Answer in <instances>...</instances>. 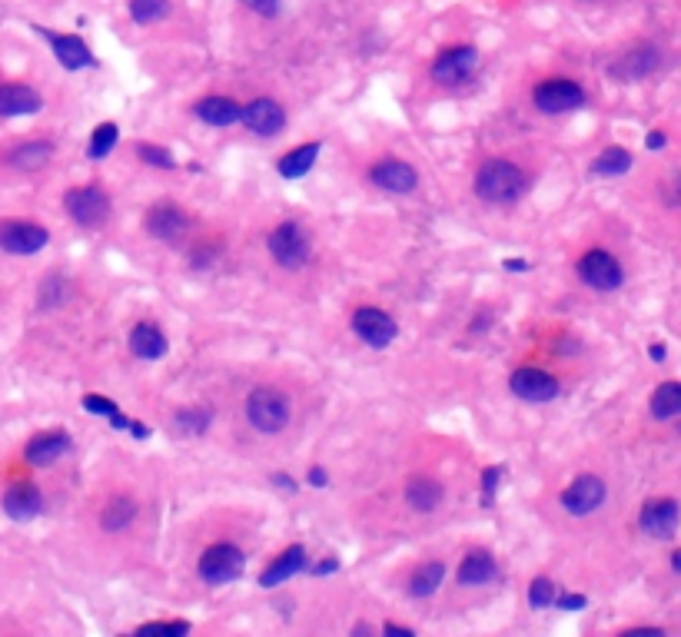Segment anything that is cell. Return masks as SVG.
<instances>
[{
	"label": "cell",
	"mask_w": 681,
	"mask_h": 637,
	"mask_svg": "<svg viewBox=\"0 0 681 637\" xmlns=\"http://www.w3.org/2000/svg\"><path fill=\"white\" fill-rule=\"evenodd\" d=\"M84 409L90 415H103V419H110V425L120 428V432H127L130 428V419L127 415H120V409L107 399V395H84Z\"/></svg>",
	"instance_id": "cell-36"
},
{
	"label": "cell",
	"mask_w": 681,
	"mask_h": 637,
	"mask_svg": "<svg viewBox=\"0 0 681 637\" xmlns=\"http://www.w3.org/2000/svg\"><path fill=\"white\" fill-rule=\"evenodd\" d=\"M509 389H512L515 399L542 405V402H552L555 395H559L562 385H559V379H555L552 372H542V369H515L512 379H509Z\"/></svg>",
	"instance_id": "cell-17"
},
{
	"label": "cell",
	"mask_w": 681,
	"mask_h": 637,
	"mask_svg": "<svg viewBox=\"0 0 681 637\" xmlns=\"http://www.w3.org/2000/svg\"><path fill=\"white\" fill-rule=\"evenodd\" d=\"M137 156L147 166H157V170H177V156H173L170 150H163V146H157V143H140Z\"/></svg>",
	"instance_id": "cell-38"
},
{
	"label": "cell",
	"mask_w": 681,
	"mask_h": 637,
	"mask_svg": "<svg viewBox=\"0 0 681 637\" xmlns=\"http://www.w3.org/2000/svg\"><path fill=\"white\" fill-rule=\"evenodd\" d=\"M658 67H662V50L658 47H635V50H628V54L618 57L615 64L608 67V73L622 83H638V80L652 77Z\"/></svg>",
	"instance_id": "cell-19"
},
{
	"label": "cell",
	"mask_w": 681,
	"mask_h": 637,
	"mask_svg": "<svg viewBox=\"0 0 681 637\" xmlns=\"http://www.w3.org/2000/svg\"><path fill=\"white\" fill-rule=\"evenodd\" d=\"M582 283L595 292H615L625 283V266L608 253V249H588V253L575 263Z\"/></svg>",
	"instance_id": "cell-5"
},
{
	"label": "cell",
	"mask_w": 681,
	"mask_h": 637,
	"mask_svg": "<svg viewBox=\"0 0 681 637\" xmlns=\"http://www.w3.org/2000/svg\"><path fill=\"white\" fill-rule=\"evenodd\" d=\"M240 4L260 17H280V10H283V0H240Z\"/></svg>",
	"instance_id": "cell-41"
},
{
	"label": "cell",
	"mask_w": 681,
	"mask_h": 637,
	"mask_svg": "<svg viewBox=\"0 0 681 637\" xmlns=\"http://www.w3.org/2000/svg\"><path fill=\"white\" fill-rule=\"evenodd\" d=\"M585 594H555V601H552V608H559V611H579V608H585Z\"/></svg>",
	"instance_id": "cell-43"
},
{
	"label": "cell",
	"mask_w": 681,
	"mask_h": 637,
	"mask_svg": "<svg viewBox=\"0 0 681 637\" xmlns=\"http://www.w3.org/2000/svg\"><path fill=\"white\" fill-rule=\"evenodd\" d=\"M193 113L203 123H210V127H233V123H240V103L230 97H203L193 107Z\"/></svg>",
	"instance_id": "cell-27"
},
{
	"label": "cell",
	"mask_w": 681,
	"mask_h": 637,
	"mask_svg": "<svg viewBox=\"0 0 681 637\" xmlns=\"http://www.w3.org/2000/svg\"><path fill=\"white\" fill-rule=\"evenodd\" d=\"M273 485H276V488H283V492H290V495L296 492V485L290 482V475H273Z\"/></svg>",
	"instance_id": "cell-48"
},
{
	"label": "cell",
	"mask_w": 681,
	"mask_h": 637,
	"mask_svg": "<svg viewBox=\"0 0 681 637\" xmlns=\"http://www.w3.org/2000/svg\"><path fill=\"white\" fill-rule=\"evenodd\" d=\"M552 601H555V581L552 578H535L529 584V604L535 611H545V608H552Z\"/></svg>",
	"instance_id": "cell-39"
},
{
	"label": "cell",
	"mask_w": 681,
	"mask_h": 637,
	"mask_svg": "<svg viewBox=\"0 0 681 637\" xmlns=\"http://www.w3.org/2000/svg\"><path fill=\"white\" fill-rule=\"evenodd\" d=\"M353 332L369 349H386L399 336V322L379 306H363L353 312Z\"/></svg>",
	"instance_id": "cell-10"
},
{
	"label": "cell",
	"mask_w": 681,
	"mask_h": 637,
	"mask_svg": "<svg viewBox=\"0 0 681 637\" xmlns=\"http://www.w3.org/2000/svg\"><path fill=\"white\" fill-rule=\"evenodd\" d=\"M44 511V492L34 482H17L4 492V515L10 521H34Z\"/></svg>",
	"instance_id": "cell-20"
},
{
	"label": "cell",
	"mask_w": 681,
	"mask_h": 637,
	"mask_svg": "<svg viewBox=\"0 0 681 637\" xmlns=\"http://www.w3.org/2000/svg\"><path fill=\"white\" fill-rule=\"evenodd\" d=\"M293 405L290 395L273 389V385H256V389L246 395V422H250L256 432L263 435H276L290 425Z\"/></svg>",
	"instance_id": "cell-2"
},
{
	"label": "cell",
	"mask_w": 681,
	"mask_h": 637,
	"mask_svg": "<svg viewBox=\"0 0 681 637\" xmlns=\"http://www.w3.org/2000/svg\"><path fill=\"white\" fill-rule=\"evenodd\" d=\"M190 226H193L190 213L177 203H157V206H150L147 216H143V229H147L157 243H167V246L187 239Z\"/></svg>",
	"instance_id": "cell-8"
},
{
	"label": "cell",
	"mask_w": 681,
	"mask_h": 637,
	"mask_svg": "<svg viewBox=\"0 0 681 637\" xmlns=\"http://www.w3.org/2000/svg\"><path fill=\"white\" fill-rule=\"evenodd\" d=\"M130 17L133 24L150 27L157 20L170 17V0H130Z\"/></svg>",
	"instance_id": "cell-35"
},
{
	"label": "cell",
	"mask_w": 681,
	"mask_h": 637,
	"mask_svg": "<svg viewBox=\"0 0 681 637\" xmlns=\"http://www.w3.org/2000/svg\"><path fill=\"white\" fill-rule=\"evenodd\" d=\"M638 528L655 541H672L678 535V501L675 498H652L638 511Z\"/></svg>",
	"instance_id": "cell-13"
},
{
	"label": "cell",
	"mask_w": 681,
	"mask_h": 637,
	"mask_svg": "<svg viewBox=\"0 0 681 637\" xmlns=\"http://www.w3.org/2000/svg\"><path fill=\"white\" fill-rule=\"evenodd\" d=\"M532 100H535V107H539L542 113L559 117V113H572V110L582 107L585 90L575 80H569V77H552V80L535 83Z\"/></svg>",
	"instance_id": "cell-7"
},
{
	"label": "cell",
	"mask_w": 681,
	"mask_h": 637,
	"mask_svg": "<svg viewBox=\"0 0 681 637\" xmlns=\"http://www.w3.org/2000/svg\"><path fill=\"white\" fill-rule=\"evenodd\" d=\"M133 521H137V501L133 498H110L100 511V528L107 531V535L127 531Z\"/></svg>",
	"instance_id": "cell-28"
},
{
	"label": "cell",
	"mask_w": 681,
	"mask_h": 637,
	"mask_svg": "<svg viewBox=\"0 0 681 637\" xmlns=\"http://www.w3.org/2000/svg\"><path fill=\"white\" fill-rule=\"evenodd\" d=\"M306 565H309L306 548L303 545H290V548L283 551V555L273 558V565L263 571L260 584H263L266 591H273V588H280V584H286L290 578H296L299 571H306Z\"/></svg>",
	"instance_id": "cell-24"
},
{
	"label": "cell",
	"mask_w": 681,
	"mask_h": 637,
	"mask_svg": "<svg viewBox=\"0 0 681 637\" xmlns=\"http://www.w3.org/2000/svg\"><path fill=\"white\" fill-rule=\"evenodd\" d=\"M319 150H323L319 143H303V146H296V150H290L286 156H280L276 170H280L283 180H299V176H306L309 170H313V163H316Z\"/></svg>",
	"instance_id": "cell-29"
},
{
	"label": "cell",
	"mask_w": 681,
	"mask_h": 637,
	"mask_svg": "<svg viewBox=\"0 0 681 637\" xmlns=\"http://www.w3.org/2000/svg\"><path fill=\"white\" fill-rule=\"evenodd\" d=\"M210 422H213V412L200 409V405L173 412V432H180V435H203L206 428H210Z\"/></svg>",
	"instance_id": "cell-33"
},
{
	"label": "cell",
	"mask_w": 681,
	"mask_h": 637,
	"mask_svg": "<svg viewBox=\"0 0 681 637\" xmlns=\"http://www.w3.org/2000/svg\"><path fill=\"white\" fill-rule=\"evenodd\" d=\"M505 269H509V273H525L529 263H525V259H505Z\"/></svg>",
	"instance_id": "cell-49"
},
{
	"label": "cell",
	"mask_w": 681,
	"mask_h": 637,
	"mask_svg": "<svg viewBox=\"0 0 681 637\" xmlns=\"http://www.w3.org/2000/svg\"><path fill=\"white\" fill-rule=\"evenodd\" d=\"M70 299V283L64 276H47L40 283V306L44 309H57Z\"/></svg>",
	"instance_id": "cell-37"
},
{
	"label": "cell",
	"mask_w": 681,
	"mask_h": 637,
	"mask_svg": "<svg viewBox=\"0 0 681 637\" xmlns=\"http://www.w3.org/2000/svg\"><path fill=\"white\" fill-rule=\"evenodd\" d=\"M64 210L77 226L97 229L110 219V196L100 186H77L64 193Z\"/></svg>",
	"instance_id": "cell-6"
},
{
	"label": "cell",
	"mask_w": 681,
	"mask_h": 637,
	"mask_svg": "<svg viewBox=\"0 0 681 637\" xmlns=\"http://www.w3.org/2000/svg\"><path fill=\"white\" fill-rule=\"evenodd\" d=\"M270 256L276 259V266L283 269H303L309 253H313V239H309V233L299 223H293V219H286V223H280L270 233Z\"/></svg>",
	"instance_id": "cell-4"
},
{
	"label": "cell",
	"mask_w": 681,
	"mask_h": 637,
	"mask_svg": "<svg viewBox=\"0 0 681 637\" xmlns=\"http://www.w3.org/2000/svg\"><path fill=\"white\" fill-rule=\"evenodd\" d=\"M309 574L313 578H326V574H336L339 571V558H326V561H319V565H306Z\"/></svg>",
	"instance_id": "cell-44"
},
{
	"label": "cell",
	"mask_w": 681,
	"mask_h": 637,
	"mask_svg": "<svg viewBox=\"0 0 681 637\" xmlns=\"http://www.w3.org/2000/svg\"><path fill=\"white\" fill-rule=\"evenodd\" d=\"M196 571H200V578L206 584L223 588V584H233V581L243 578L246 555L236 545H230V541H216V545H210L200 555V565H196Z\"/></svg>",
	"instance_id": "cell-3"
},
{
	"label": "cell",
	"mask_w": 681,
	"mask_h": 637,
	"mask_svg": "<svg viewBox=\"0 0 681 637\" xmlns=\"http://www.w3.org/2000/svg\"><path fill=\"white\" fill-rule=\"evenodd\" d=\"M127 346L143 362H157L170 352V342H167V336H163V329L157 326V322H137V326L130 329Z\"/></svg>",
	"instance_id": "cell-21"
},
{
	"label": "cell",
	"mask_w": 681,
	"mask_h": 637,
	"mask_svg": "<svg viewBox=\"0 0 681 637\" xmlns=\"http://www.w3.org/2000/svg\"><path fill=\"white\" fill-rule=\"evenodd\" d=\"M137 634H190V624L187 621H150V624H140Z\"/></svg>",
	"instance_id": "cell-40"
},
{
	"label": "cell",
	"mask_w": 681,
	"mask_h": 637,
	"mask_svg": "<svg viewBox=\"0 0 681 637\" xmlns=\"http://www.w3.org/2000/svg\"><path fill=\"white\" fill-rule=\"evenodd\" d=\"M648 409H652V415H655L658 422L678 419V412H681V385L678 382H662L652 392V402H648Z\"/></svg>",
	"instance_id": "cell-31"
},
{
	"label": "cell",
	"mask_w": 681,
	"mask_h": 637,
	"mask_svg": "<svg viewBox=\"0 0 681 637\" xmlns=\"http://www.w3.org/2000/svg\"><path fill=\"white\" fill-rule=\"evenodd\" d=\"M383 634H402V637H416V631L406 628V624H386Z\"/></svg>",
	"instance_id": "cell-47"
},
{
	"label": "cell",
	"mask_w": 681,
	"mask_h": 637,
	"mask_svg": "<svg viewBox=\"0 0 681 637\" xmlns=\"http://www.w3.org/2000/svg\"><path fill=\"white\" fill-rule=\"evenodd\" d=\"M369 183L379 186L386 193H412L419 186V173L416 166H409L406 160H396V156H386V160H376L369 166Z\"/></svg>",
	"instance_id": "cell-16"
},
{
	"label": "cell",
	"mask_w": 681,
	"mask_h": 637,
	"mask_svg": "<svg viewBox=\"0 0 681 637\" xmlns=\"http://www.w3.org/2000/svg\"><path fill=\"white\" fill-rule=\"evenodd\" d=\"M442 498H446V488H442L436 478L429 475H412L409 485H406V505L412 511H419V515H429V511H436L442 505Z\"/></svg>",
	"instance_id": "cell-25"
},
{
	"label": "cell",
	"mask_w": 681,
	"mask_h": 637,
	"mask_svg": "<svg viewBox=\"0 0 681 637\" xmlns=\"http://www.w3.org/2000/svg\"><path fill=\"white\" fill-rule=\"evenodd\" d=\"M476 70H479L476 47H446L429 67L432 80L442 83V87H462V83L472 80V73Z\"/></svg>",
	"instance_id": "cell-9"
},
{
	"label": "cell",
	"mask_w": 681,
	"mask_h": 637,
	"mask_svg": "<svg viewBox=\"0 0 681 637\" xmlns=\"http://www.w3.org/2000/svg\"><path fill=\"white\" fill-rule=\"evenodd\" d=\"M50 160H54V143L50 140H30V143H20V146H14V150L4 153V163L17 173L44 170Z\"/></svg>",
	"instance_id": "cell-23"
},
{
	"label": "cell",
	"mask_w": 681,
	"mask_h": 637,
	"mask_svg": "<svg viewBox=\"0 0 681 637\" xmlns=\"http://www.w3.org/2000/svg\"><path fill=\"white\" fill-rule=\"evenodd\" d=\"M306 478H309V485H313V488H326V485H329L326 468H319V465H316V468H309V475H306Z\"/></svg>",
	"instance_id": "cell-45"
},
{
	"label": "cell",
	"mask_w": 681,
	"mask_h": 637,
	"mask_svg": "<svg viewBox=\"0 0 681 637\" xmlns=\"http://www.w3.org/2000/svg\"><path fill=\"white\" fill-rule=\"evenodd\" d=\"M672 568L681 571V551H675V555H672Z\"/></svg>",
	"instance_id": "cell-51"
},
{
	"label": "cell",
	"mask_w": 681,
	"mask_h": 637,
	"mask_svg": "<svg viewBox=\"0 0 681 637\" xmlns=\"http://www.w3.org/2000/svg\"><path fill=\"white\" fill-rule=\"evenodd\" d=\"M635 156L625 150V146H608V150H602L595 156L592 163V173L595 176H625L628 170H632Z\"/></svg>",
	"instance_id": "cell-32"
},
{
	"label": "cell",
	"mask_w": 681,
	"mask_h": 637,
	"mask_svg": "<svg viewBox=\"0 0 681 637\" xmlns=\"http://www.w3.org/2000/svg\"><path fill=\"white\" fill-rule=\"evenodd\" d=\"M499 482H502V468H486V472H482V501H492V492L495 488H499Z\"/></svg>",
	"instance_id": "cell-42"
},
{
	"label": "cell",
	"mask_w": 681,
	"mask_h": 637,
	"mask_svg": "<svg viewBox=\"0 0 681 637\" xmlns=\"http://www.w3.org/2000/svg\"><path fill=\"white\" fill-rule=\"evenodd\" d=\"M70 452H74V438H70L67 432H40L27 442L24 462L34 465V468H50Z\"/></svg>",
	"instance_id": "cell-18"
},
{
	"label": "cell",
	"mask_w": 681,
	"mask_h": 637,
	"mask_svg": "<svg viewBox=\"0 0 681 637\" xmlns=\"http://www.w3.org/2000/svg\"><path fill=\"white\" fill-rule=\"evenodd\" d=\"M120 140V127L117 123H100V127L94 130V137H90V146H87V160H107V156L113 153V146H117Z\"/></svg>",
	"instance_id": "cell-34"
},
{
	"label": "cell",
	"mask_w": 681,
	"mask_h": 637,
	"mask_svg": "<svg viewBox=\"0 0 681 637\" xmlns=\"http://www.w3.org/2000/svg\"><path fill=\"white\" fill-rule=\"evenodd\" d=\"M525 173L509 160H486L476 170V180H472V190L482 203L489 206H512L522 200L525 193Z\"/></svg>",
	"instance_id": "cell-1"
},
{
	"label": "cell",
	"mask_w": 681,
	"mask_h": 637,
	"mask_svg": "<svg viewBox=\"0 0 681 637\" xmlns=\"http://www.w3.org/2000/svg\"><path fill=\"white\" fill-rule=\"evenodd\" d=\"M608 498V488L598 475H579L575 482L562 492V508L569 511V515L575 518H585L592 515V511H598L605 505Z\"/></svg>",
	"instance_id": "cell-14"
},
{
	"label": "cell",
	"mask_w": 681,
	"mask_h": 637,
	"mask_svg": "<svg viewBox=\"0 0 681 637\" xmlns=\"http://www.w3.org/2000/svg\"><path fill=\"white\" fill-rule=\"evenodd\" d=\"M240 123L256 137L270 140L276 133H283L286 127V110L283 103H276L273 97H256L246 107H240Z\"/></svg>",
	"instance_id": "cell-12"
},
{
	"label": "cell",
	"mask_w": 681,
	"mask_h": 637,
	"mask_svg": "<svg viewBox=\"0 0 681 637\" xmlns=\"http://www.w3.org/2000/svg\"><path fill=\"white\" fill-rule=\"evenodd\" d=\"M648 355H652V362H665V346L662 342H655V346L648 349Z\"/></svg>",
	"instance_id": "cell-50"
},
{
	"label": "cell",
	"mask_w": 681,
	"mask_h": 637,
	"mask_svg": "<svg viewBox=\"0 0 681 637\" xmlns=\"http://www.w3.org/2000/svg\"><path fill=\"white\" fill-rule=\"evenodd\" d=\"M499 578V565L489 551H469L459 565V584L462 588H482V584H492Z\"/></svg>",
	"instance_id": "cell-26"
},
{
	"label": "cell",
	"mask_w": 681,
	"mask_h": 637,
	"mask_svg": "<svg viewBox=\"0 0 681 637\" xmlns=\"http://www.w3.org/2000/svg\"><path fill=\"white\" fill-rule=\"evenodd\" d=\"M34 30L50 44V50H54V57H57V64L64 67V70H87V67L97 64V57L90 54V47H87L84 37H77V34H54V30L37 27V24H34Z\"/></svg>",
	"instance_id": "cell-15"
},
{
	"label": "cell",
	"mask_w": 681,
	"mask_h": 637,
	"mask_svg": "<svg viewBox=\"0 0 681 637\" xmlns=\"http://www.w3.org/2000/svg\"><path fill=\"white\" fill-rule=\"evenodd\" d=\"M665 143H668V137H665L662 130H652V133L645 137V146H648V150H665Z\"/></svg>",
	"instance_id": "cell-46"
},
{
	"label": "cell",
	"mask_w": 681,
	"mask_h": 637,
	"mask_svg": "<svg viewBox=\"0 0 681 637\" xmlns=\"http://www.w3.org/2000/svg\"><path fill=\"white\" fill-rule=\"evenodd\" d=\"M44 97L27 83H0V117H30L40 113Z\"/></svg>",
	"instance_id": "cell-22"
},
{
	"label": "cell",
	"mask_w": 681,
	"mask_h": 637,
	"mask_svg": "<svg viewBox=\"0 0 681 637\" xmlns=\"http://www.w3.org/2000/svg\"><path fill=\"white\" fill-rule=\"evenodd\" d=\"M442 581H446V565H442V561H426V565L412 571L409 594L412 598H432V594L442 588Z\"/></svg>",
	"instance_id": "cell-30"
},
{
	"label": "cell",
	"mask_w": 681,
	"mask_h": 637,
	"mask_svg": "<svg viewBox=\"0 0 681 637\" xmlns=\"http://www.w3.org/2000/svg\"><path fill=\"white\" fill-rule=\"evenodd\" d=\"M50 233L44 226L27 223V219H7L0 223V249L10 256H34L40 249H47Z\"/></svg>",
	"instance_id": "cell-11"
}]
</instances>
